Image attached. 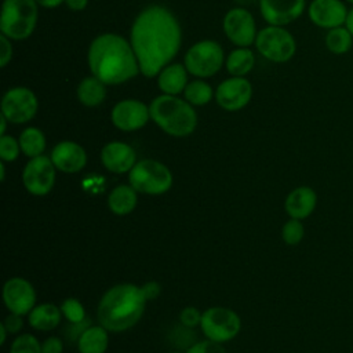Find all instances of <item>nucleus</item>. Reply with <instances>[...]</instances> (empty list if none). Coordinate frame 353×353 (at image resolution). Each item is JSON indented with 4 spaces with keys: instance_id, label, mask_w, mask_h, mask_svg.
<instances>
[{
    "instance_id": "f257e3e1",
    "label": "nucleus",
    "mask_w": 353,
    "mask_h": 353,
    "mask_svg": "<svg viewBox=\"0 0 353 353\" xmlns=\"http://www.w3.org/2000/svg\"><path fill=\"white\" fill-rule=\"evenodd\" d=\"M181 39V26L168 8H143L131 28V46L141 73L146 77L159 74L179 51Z\"/></svg>"
},
{
    "instance_id": "f03ea898",
    "label": "nucleus",
    "mask_w": 353,
    "mask_h": 353,
    "mask_svg": "<svg viewBox=\"0 0 353 353\" xmlns=\"http://www.w3.org/2000/svg\"><path fill=\"white\" fill-rule=\"evenodd\" d=\"M88 65L92 76L110 85L124 83L141 72L131 43L114 33H103L92 40Z\"/></svg>"
},
{
    "instance_id": "7ed1b4c3",
    "label": "nucleus",
    "mask_w": 353,
    "mask_h": 353,
    "mask_svg": "<svg viewBox=\"0 0 353 353\" xmlns=\"http://www.w3.org/2000/svg\"><path fill=\"white\" fill-rule=\"evenodd\" d=\"M146 298L142 287L121 283L110 287L101 298L97 317L110 332H121L134 327L143 316Z\"/></svg>"
},
{
    "instance_id": "20e7f679",
    "label": "nucleus",
    "mask_w": 353,
    "mask_h": 353,
    "mask_svg": "<svg viewBox=\"0 0 353 353\" xmlns=\"http://www.w3.org/2000/svg\"><path fill=\"white\" fill-rule=\"evenodd\" d=\"M150 119L168 135H190L197 125V114L186 99L163 94L149 105Z\"/></svg>"
},
{
    "instance_id": "39448f33",
    "label": "nucleus",
    "mask_w": 353,
    "mask_h": 353,
    "mask_svg": "<svg viewBox=\"0 0 353 353\" xmlns=\"http://www.w3.org/2000/svg\"><path fill=\"white\" fill-rule=\"evenodd\" d=\"M37 22L36 0H4L0 17L1 34L12 40L29 37Z\"/></svg>"
},
{
    "instance_id": "423d86ee",
    "label": "nucleus",
    "mask_w": 353,
    "mask_h": 353,
    "mask_svg": "<svg viewBox=\"0 0 353 353\" xmlns=\"http://www.w3.org/2000/svg\"><path fill=\"white\" fill-rule=\"evenodd\" d=\"M128 181L138 193L159 196L172 186V174L165 164L153 159H143L131 168Z\"/></svg>"
},
{
    "instance_id": "0eeeda50",
    "label": "nucleus",
    "mask_w": 353,
    "mask_h": 353,
    "mask_svg": "<svg viewBox=\"0 0 353 353\" xmlns=\"http://www.w3.org/2000/svg\"><path fill=\"white\" fill-rule=\"evenodd\" d=\"M200 328L207 339L223 343L240 332L241 319L232 309L214 306L203 312Z\"/></svg>"
},
{
    "instance_id": "6e6552de",
    "label": "nucleus",
    "mask_w": 353,
    "mask_h": 353,
    "mask_svg": "<svg viewBox=\"0 0 353 353\" xmlns=\"http://www.w3.org/2000/svg\"><path fill=\"white\" fill-rule=\"evenodd\" d=\"M255 46L261 55L272 62H287L296 50L292 34L284 28L274 25L262 29L256 34Z\"/></svg>"
},
{
    "instance_id": "1a4fd4ad",
    "label": "nucleus",
    "mask_w": 353,
    "mask_h": 353,
    "mask_svg": "<svg viewBox=\"0 0 353 353\" xmlns=\"http://www.w3.org/2000/svg\"><path fill=\"white\" fill-rule=\"evenodd\" d=\"M223 62V51L214 40H203L193 44L185 55V68L197 77L215 74Z\"/></svg>"
},
{
    "instance_id": "9d476101",
    "label": "nucleus",
    "mask_w": 353,
    "mask_h": 353,
    "mask_svg": "<svg viewBox=\"0 0 353 353\" xmlns=\"http://www.w3.org/2000/svg\"><path fill=\"white\" fill-rule=\"evenodd\" d=\"M55 170L51 157L44 154L32 157L22 171L25 189L33 196L48 194L55 185Z\"/></svg>"
},
{
    "instance_id": "9b49d317",
    "label": "nucleus",
    "mask_w": 353,
    "mask_h": 353,
    "mask_svg": "<svg viewBox=\"0 0 353 353\" xmlns=\"http://www.w3.org/2000/svg\"><path fill=\"white\" fill-rule=\"evenodd\" d=\"M37 98L26 87H14L8 90L1 99V114L14 124H22L32 120L37 112Z\"/></svg>"
},
{
    "instance_id": "f8f14e48",
    "label": "nucleus",
    "mask_w": 353,
    "mask_h": 353,
    "mask_svg": "<svg viewBox=\"0 0 353 353\" xmlns=\"http://www.w3.org/2000/svg\"><path fill=\"white\" fill-rule=\"evenodd\" d=\"M3 301L10 313L29 314L36 306V291L23 277H11L3 285Z\"/></svg>"
},
{
    "instance_id": "ddd939ff",
    "label": "nucleus",
    "mask_w": 353,
    "mask_h": 353,
    "mask_svg": "<svg viewBox=\"0 0 353 353\" xmlns=\"http://www.w3.org/2000/svg\"><path fill=\"white\" fill-rule=\"evenodd\" d=\"M223 29L228 39L239 47H248L256 39L254 17L244 8L228 11L223 19Z\"/></svg>"
},
{
    "instance_id": "4468645a",
    "label": "nucleus",
    "mask_w": 353,
    "mask_h": 353,
    "mask_svg": "<svg viewBox=\"0 0 353 353\" xmlns=\"http://www.w3.org/2000/svg\"><path fill=\"white\" fill-rule=\"evenodd\" d=\"M251 95V83L244 77L236 76L222 81L215 91V99L218 105L229 112L243 109L250 102Z\"/></svg>"
},
{
    "instance_id": "2eb2a0df",
    "label": "nucleus",
    "mask_w": 353,
    "mask_h": 353,
    "mask_svg": "<svg viewBox=\"0 0 353 353\" xmlns=\"http://www.w3.org/2000/svg\"><path fill=\"white\" fill-rule=\"evenodd\" d=\"M150 119L149 106L137 99H124L114 105L112 121L121 131H137Z\"/></svg>"
},
{
    "instance_id": "dca6fc26",
    "label": "nucleus",
    "mask_w": 353,
    "mask_h": 353,
    "mask_svg": "<svg viewBox=\"0 0 353 353\" xmlns=\"http://www.w3.org/2000/svg\"><path fill=\"white\" fill-rule=\"evenodd\" d=\"M305 0H259L263 19L269 25L283 26L295 21L303 12Z\"/></svg>"
},
{
    "instance_id": "f3484780",
    "label": "nucleus",
    "mask_w": 353,
    "mask_h": 353,
    "mask_svg": "<svg viewBox=\"0 0 353 353\" xmlns=\"http://www.w3.org/2000/svg\"><path fill=\"white\" fill-rule=\"evenodd\" d=\"M347 8L341 0H313L309 6L310 21L320 28L334 29L343 26L347 18Z\"/></svg>"
},
{
    "instance_id": "a211bd4d",
    "label": "nucleus",
    "mask_w": 353,
    "mask_h": 353,
    "mask_svg": "<svg viewBox=\"0 0 353 353\" xmlns=\"http://www.w3.org/2000/svg\"><path fill=\"white\" fill-rule=\"evenodd\" d=\"M51 160L58 171L74 174L81 171L87 164V153L84 148L73 141H62L51 150Z\"/></svg>"
},
{
    "instance_id": "6ab92c4d",
    "label": "nucleus",
    "mask_w": 353,
    "mask_h": 353,
    "mask_svg": "<svg viewBox=\"0 0 353 353\" xmlns=\"http://www.w3.org/2000/svg\"><path fill=\"white\" fill-rule=\"evenodd\" d=\"M101 160L106 170L114 174L130 172L137 163L135 150L124 142L113 141L106 143L101 152Z\"/></svg>"
},
{
    "instance_id": "aec40b11",
    "label": "nucleus",
    "mask_w": 353,
    "mask_h": 353,
    "mask_svg": "<svg viewBox=\"0 0 353 353\" xmlns=\"http://www.w3.org/2000/svg\"><path fill=\"white\" fill-rule=\"evenodd\" d=\"M317 207V193L310 186H298L292 189L284 201V210L290 218L306 219Z\"/></svg>"
},
{
    "instance_id": "412c9836",
    "label": "nucleus",
    "mask_w": 353,
    "mask_h": 353,
    "mask_svg": "<svg viewBox=\"0 0 353 353\" xmlns=\"http://www.w3.org/2000/svg\"><path fill=\"white\" fill-rule=\"evenodd\" d=\"M62 312L61 307L51 302L36 305L28 314L29 325L37 331H51L61 323Z\"/></svg>"
},
{
    "instance_id": "4be33fe9",
    "label": "nucleus",
    "mask_w": 353,
    "mask_h": 353,
    "mask_svg": "<svg viewBox=\"0 0 353 353\" xmlns=\"http://www.w3.org/2000/svg\"><path fill=\"white\" fill-rule=\"evenodd\" d=\"M157 83L164 94L176 95L188 85V69L181 63L168 65L159 73Z\"/></svg>"
},
{
    "instance_id": "5701e85b",
    "label": "nucleus",
    "mask_w": 353,
    "mask_h": 353,
    "mask_svg": "<svg viewBox=\"0 0 353 353\" xmlns=\"http://www.w3.org/2000/svg\"><path fill=\"white\" fill-rule=\"evenodd\" d=\"M108 332L101 324L87 327L77 339L79 353H105L109 346Z\"/></svg>"
},
{
    "instance_id": "b1692460",
    "label": "nucleus",
    "mask_w": 353,
    "mask_h": 353,
    "mask_svg": "<svg viewBox=\"0 0 353 353\" xmlns=\"http://www.w3.org/2000/svg\"><path fill=\"white\" fill-rule=\"evenodd\" d=\"M137 190L131 185H119L108 196V207L116 215H128L138 203Z\"/></svg>"
},
{
    "instance_id": "393cba45",
    "label": "nucleus",
    "mask_w": 353,
    "mask_h": 353,
    "mask_svg": "<svg viewBox=\"0 0 353 353\" xmlns=\"http://www.w3.org/2000/svg\"><path fill=\"white\" fill-rule=\"evenodd\" d=\"M105 97H106L105 83H102L95 76L83 79L77 87L79 101L88 108L98 106L99 103L103 102Z\"/></svg>"
},
{
    "instance_id": "a878e982",
    "label": "nucleus",
    "mask_w": 353,
    "mask_h": 353,
    "mask_svg": "<svg viewBox=\"0 0 353 353\" xmlns=\"http://www.w3.org/2000/svg\"><path fill=\"white\" fill-rule=\"evenodd\" d=\"M18 141L21 145V152L30 159L41 156L46 149V137L43 131L36 127L25 128Z\"/></svg>"
},
{
    "instance_id": "bb28decb",
    "label": "nucleus",
    "mask_w": 353,
    "mask_h": 353,
    "mask_svg": "<svg viewBox=\"0 0 353 353\" xmlns=\"http://www.w3.org/2000/svg\"><path fill=\"white\" fill-rule=\"evenodd\" d=\"M254 62L255 58L252 51L247 47H240L229 54L226 59V69L232 76L243 77L252 69Z\"/></svg>"
},
{
    "instance_id": "cd10ccee",
    "label": "nucleus",
    "mask_w": 353,
    "mask_h": 353,
    "mask_svg": "<svg viewBox=\"0 0 353 353\" xmlns=\"http://www.w3.org/2000/svg\"><path fill=\"white\" fill-rule=\"evenodd\" d=\"M353 46V36L346 26H338L330 29L325 34V47L328 51L336 55L346 54Z\"/></svg>"
},
{
    "instance_id": "c85d7f7f",
    "label": "nucleus",
    "mask_w": 353,
    "mask_h": 353,
    "mask_svg": "<svg viewBox=\"0 0 353 353\" xmlns=\"http://www.w3.org/2000/svg\"><path fill=\"white\" fill-rule=\"evenodd\" d=\"M183 94H185V99L190 105L201 106L211 101L212 90H211L210 84H207L205 81L194 80V81L188 83V85L183 90Z\"/></svg>"
},
{
    "instance_id": "c756f323",
    "label": "nucleus",
    "mask_w": 353,
    "mask_h": 353,
    "mask_svg": "<svg viewBox=\"0 0 353 353\" xmlns=\"http://www.w3.org/2000/svg\"><path fill=\"white\" fill-rule=\"evenodd\" d=\"M305 228L301 219L290 218L281 228V239L288 245H296L303 240Z\"/></svg>"
},
{
    "instance_id": "7c9ffc66",
    "label": "nucleus",
    "mask_w": 353,
    "mask_h": 353,
    "mask_svg": "<svg viewBox=\"0 0 353 353\" xmlns=\"http://www.w3.org/2000/svg\"><path fill=\"white\" fill-rule=\"evenodd\" d=\"M61 312L62 316L70 323V324H77L83 323L85 319V310L81 305V302L76 298H68L62 302L61 305Z\"/></svg>"
},
{
    "instance_id": "2f4dec72",
    "label": "nucleus",
    "mask_w": 353,
    "mask_h": 353,
    "mask_svg": "<svg viewBox=\"0 0 353 353\" xmlns=\"http://www.w3.org/2000/svg\"><path fill=\"white\" fill-rule=\"evenodd\" d=\"M10 353H41V343L32 334H21L12 341Z\"/></svg>"
},
{
    "instance_id": "473e14b6",
    "label": "nucleus",
    "mask_w": 353,
    "mask_h": 353,
    "mask_svg": "<svg viewBox=\"0 0 353 353\" xmlns=\"http://www.w3.org/2000/svg\"><path fill=\"white\" fill-rule=\"evenodd\" d=\"M21 145L11 135H1L0 137V159L3 161H15L19 156Z\"/></svg>"
},
{
    "instance_id": "72a5a7b5",
    "label": "nucleus",
    "mask_w": 353,
    "mask_h": 353,
    "mask_svg": "<svg viewBox=\"0 0 353 353\" xmlns=\"http://www.w3.org/2000/svg\"><path fill=\"white\" fill-rule=\"evenodd\" d=\"M186 353H226V350L221 346V343L204 339L190 345L186 349Z\"/></svg>"
},
{
    "instance_id": "f704fd0d",
    "label": "nucleus",
    "mask_w": 353,
    "mask_h": 353,
    "mask_svg": "<svg viewBox=\"0 0 353 353\" xmlns=\"http://www.w3.org/2000/svg\"><path fill=\"white\" fill-rule=\"evenodd\" d=\"M201 314L199 312V309L193 307V306H188L185 307L181 314H179V321L183 327L186 328H194L197 325H200V321H201Z\"/></svg>"
},
{
    "instance_id": "c9c22d12",
    "label": "nucleus",
    "mask_w": 353,
    "mask_h": 353,
    "mask_svg": "<svg viewBox=\"0 0 353 353\" xmlns=\"http://www.w3.org/2000/svg\"><path fill=\"white\" fill-rule=\"evenodd\" d=\"M41 353H63V342L58 336H48L41 342Z\"/></svg>"
},
{
    "instance_id": "e433bc0d",
    "label": "nucleus",
    "mask_w": 353,
    "mask_h": 353,
    "mask_svg": "<svg viewBox=\"0 0 353 353\" xmlns=\"http://www.w3.org/2000/svg\"><path fill=\"white\" fill-rule=\"evenodd\" d=\"M12 57V47L7 36H0V66L4 68Z\"/></svg>"
},
{
    "instance_id": "4c0bfd02",
    "label": "nucleus",
    "mask_w": 353,
    "mask_h": 353,
    "mask_svg": "<svg viewBox=\"0 0 353 353\" xmlns=\"http://www.w3.org/2000/svg\"><path fill=\"white\" fill-rule=\"evenodd\" d=\"M3 324L6 325L7 331L11 332V334H15V332H19L21 328L23 327V319L21 314H15V313H10L6 320L3 321Z\"/></svg>"
},
{
    "instance_id": "58836bf2",
    "label": "nucleus",
    "mask_w": 353,
    "mask_h": 353,
    "mask_svg": "<svg viewBox=\"0 0 353 353\" xmlns=\"http://www.w3.org/2000/svg\"><path fill=\"white\" fill-rule=\"evenodd\" d=\"M142 291H143V295H145L146 301H150V299H154L160 295L161 285L157 281H148L142 285Z\"/></svg>"
},
{
    "instance_id": "ea45409f",
    "label": "nucleus",
    "mask_w": 353,
    "mask_h": 353,
    "mask_svg": "<svg viewBox=\"0 0 353 353\" xmlns=\"http://www.w3.org/2000/svg\"><path fill=\"white\" fill-rule=\"evenodd\" d=\"M66 6L73 11H81L87 7L88 0H65Z\"/></svg>"
},
{
    "instance_id": "a19ab883",
    "label": "nucleus",
    "mask_w": 353,
    "mask_h": 353,
    "mask_svg": "<svg viewBox=\"0 0 353 353\" xmlns=\"http://www.w3.org/2000/svg\"><path fill=\"white\" fill-rule=\"evenodd\" d=\"M65 0H36L37 4L43 6V7H47V8H54V7H58L61 3H63Z\"/></svg>"
},
{
    "instance_id": "79ce46f5",
    "label": "nucleus",
    "mask_w": 353,
    "mask_h": 353,
    "mask_svg": "<svg viewBox=\"0 0 353 353\" xmlns=\"http://www.w3.org/2000/svg\"><path fill=\"white\" fill-rule=\"evenodd\" d=\"M345 26L349 29V32H350L352 36H353V8L349 10V12H347V18H346Z\"/></svg>"
},
{
    "instance_id": "37998d69",
    "label": "nucleus",
    "mask_w": 353,
    "mask_h": 353,
    "mask_svg": "<svg viewBox=\"0 0 353 353\" xmlns=\"http://www.w3.org/2000/svg\"><path fill=\"white\" fill-rule=\"evenodd\" d=\"M7 334H8L7 328H6V325L1 323V324H0V345H4V343H6Z\"/></svg>"
},
{
    "instance_id": "c03bdc74",
    "label": "nucleus",
    "mask_w": 353,
    "mask_h": 353,
    "mask_svg": "<svg viewBox=\"0 0 353 353\" xmlns=\"http://www.w3.org/2000/svg\"><path fill=\"white\" fill-rule=\"evenodd\" d=\"M7 119L1 114L0 116V135H4V132H6V125H7Z\"/></svg>"
},
{
    "instance_id": "a18cd8bd",
    "label": "nucleus",
    "mask_w": 353,
    "mask_h": 353,
    "mask_svg": "<svg viewBox=\"0 0 353 353\" xmlns=\"http://www.w3.org/2000/svg\"><path fill=\"white\" fill-rule=\"evenodd\" d=\"M4 163H6V161H3V160L0 161V179H1V181L6 179V167H4Z\"/></svg>"
},
{
    "instance_id": "49530a36",
    "label": "nucleus",
    "mask_w": 353,
    "mask_h": 353,
    "mask_svg": "<svg viewBox=\"0 0 353 353\" xmlns=\"http://www.w3.org/2000/svg\"><path fill=\"white\" fill-rule=\"evenodd\" d=\"M236 3H239V4H241V6H247V4H251V3H254L255 0H234Z\"/></svg>"
},
{
    "instance_id": "de8ad7c7",
    "label": "nucleus",
    "mask_w": 353,
    "mask_h": 353,
    "mask_svg": "<svg viewBox=\"0 0 353 353\" xmlns=\"http://www.w3.org/2000/svg\"><path fill=\"white\" fill-rule=\"evenodd\" d=\"M347 3H350V4H353V0H346Z\"/></svg>"
},
{
    "instance_id": "09e8293b",
    "label": "nucleus",
    "mask_w": 353,
    "mask_h": 353,
    "mask_svg": "<svg viewBox=\"0 0 353 353\" xmlns=\"http://www.w3.org/2000/svg\"><path fill=\"white\" fill-rule=\"evenodd\" d=\"M175 353H179V352H175Z\"/></svg>"
}]
</instances>
